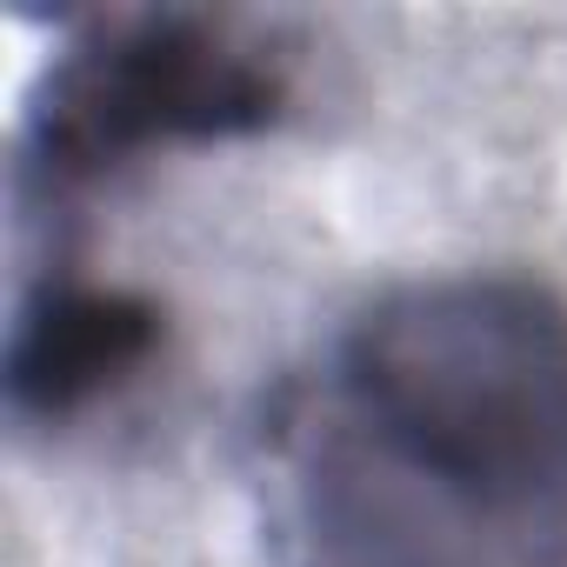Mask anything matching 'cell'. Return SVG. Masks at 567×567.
Returning <instances> with one entry per match:
<instances>
[{
	"mask_svg": "<svg viewBox=\"0 0 567 567\" xmlns=\"http://www.w3.org/2000/svg\"><path fill=\"white\" fill-rule=\"evenodd\" d=\"M167 341V315L81 267H41L8 341V408L28 427H68L134 388Z\"/></svg>",
	"mask_w": 567,
	"mask_h": 567,
	"instance_id": "cell-3",
	"label": "cell"
},
{
	"mask_svg": "<svg viewBox=\"0 0 567 567\" xmlns=\"http://www.w3.org/2000/svg\"><path fill=\"white\" fill-rule=\"evenodd\" d=\"M274 567H567V295L520 267L368 295L254 414Z\"/></svg>",
	"mask_w": 567,
	"mask_h": 567,
	"instance_id": "cell-1",
	"label": "cell"
},
{
	"mask_svg": "<svg viewBox=\"0 0 567 567\" xmlns=\"http://www.w3.org/2000/svg\"><path fill=\"white\" fill-rule=\"evenodd\" d=\"M288 107L295 54L247 14H94L34 87L14 200L28 227H61L134 167L181 147L254 141L288 121Z\"/></svg>",
	"mask_w": 567,
	"mask_h": 567,
	"instance_id": "cell-2",
	"label": "cell"
}]
</instances>
